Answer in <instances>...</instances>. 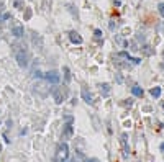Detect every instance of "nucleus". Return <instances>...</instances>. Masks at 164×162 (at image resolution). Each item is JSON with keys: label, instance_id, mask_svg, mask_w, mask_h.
Here are the masks:
<instances>
[{"label": "nucleus", "instance_id": "21", "mask_svg": "<svg viewBox=\"0 0 164 162\" xmlns=\"http://www.w3.org/2000/svg\"><path fill=\"white\" fill-rule=\"evenodd\" d=\"M94 36H95V39H97V41H103V36H102V31H100V30L94 31Z\"/></svg>", "mask_w": 164, "mask_h": 162}, {"label": "nucleus", "instance_id": "3", "mask_svg": "<svg viewBox=\"0 0 164 162\" xmlns=\"http://www.w3.org/2000/svg\"><path fill=\"white\" fill-rule=\"evenodd\" d=\"M72 136H74V126H72V116H71V115H66V125L62 126L61 139H62V141H67V139H72Z\"/></svg>", "mask_w": 164, "mask_h": 162}, {"label": "nucleus", "instance_id": "22", "mask_svg": "<svg viewBox=\"0 0 164 162\" xmlns=\"http://www.w3.org/2000/svg\"><path fill=\"white\" fill-rule=\"evenodd\" d=\"M158 10H159V15L164 16V3H159V5H158Z\"/></svg>", "mask_w": 164, "mask_h": 162}, {"label": "nucleus", "instance_id": "9", "mask_svg": "<svg viewBox=\"0 0 164 162\" xmlns=\"http://www.w3.org/2000/svg\"><path fill=\"white\" fill-rule=\"evenodd\" d=\"M69 39H71L74 44H82V38L77 31H71V33H69Z\"/></svg>", "mask_w": 164, "mask_h": 162}, {"label": "nucleus", "instance_id": "7", "mask_svg": "<svg viewBox=\"0 0 164 162\" xmlns=\"http://www.w3.org/2000/svg\"><path fill=\"white\" fill-rule=\"evenodd\" d=\"M82 98H84V101H85V103H89V105H92V103H94L92 95H90V92L87 90V87H85V85L82 87Z\"/></svg>", "mask_w": 164, "mask_h": 162}, {"label": "nucleus", "instance_id": "2", "mask_svg": "<svg viewBox=\"0 0 164 162\" xmlns=\"http://www.w3.org/2000/svg\"><path fill=\"white\" fill-rule=\"evenodd\" d=\"M69 157V146L66 144V141H61L56 146V152L53 157V162H66Z\"/></svg>", "mask_w": 164, "mask_h": 162}, {"label": "nucleus", "instance_id": "5", "mask_svg": "<svg viewBox=\"0 0 164 162\" xmlns=\"http://www.w3.org/2000/svg\"><path fill=\"white\" fill-rule=\"evenodd\" d=\"M44 79H46L49 84H57V82L61 80V76H59V72L57 71H49V72H46Z\"/></svg>", "mask_w": 164, "mask_h": 162}, {"label": "nucleus", "instance_id": "27", "mask_svg": "<svg viewBox=\"0 0 164 162\" xmlns=\"http://www.w3.org/2000/svg\"><path fill=\"white\" fill-rule=\"evenodd\" d=\"M159 147H161V151L164 152V142H161V146H159Z\"/></svg>", "mask_w": 164, "mask_h": 162}, {"label": "nucleus", "instance_id": "12", "mask_svg": "<svg viewBox=\"0 0 164 162\" xmlns=\"http://www.w3.org/2000/svg\"><path fill=\"white\" fill-rule=\"evenodd\" d=\"M100 93H102L103 97H108L110 95V90H112V88H110V85H108V84H100Z\"/></svg>", "mask_w": 164, "mask_h": 162}, {"label": "nucleus", "instance_id": "10", "mask_svg": "<svg viewBox=\"0 0 164 162\" xmlns=\"http://www.w3.org/2000/svg\"><path fill=\"white\" fill-rule=\"evenodd\" d=\"M118 56H120V57H125V59H128V61H131L133 64H139V62H141V59H138V57H131L128 52H125V51H122Z\"/></svg>", "mask_w": 164, "mask_h": 162}, {"label": "nucleus", "instance_id": "11", "mask_svg": "<svg viewBox=\"0 0 164 162\" xmlns=\"http://www.w3.org/2000/svg\"><path fill=\"white\" fill-rule=\"evenodd\" d=\"M31 41H33V44H36V43H38L40 49L43 48V41H41V36L38 35V33H35V31H31Z\"/></svg>", "mask_w": 164, "mask_h": 162}, {"label": "nucleus", "instance_id": "24", "mask_svg": "<svg viewBox=\"0 0 164 162\" xmlns=\"http://www.w3.org/2000/svg\"><path fill=\"white\" fill-rule=\"evenodd\" d=\"M3 10H5V8H3V2L0 0V21H2V13H3Z\"/></svg>", "mask_w": 164, "mask_h": 162}, {"label": "nucleus", "instance_id": "19", "mask_svg": "<svg viewBox=\"0 0 164 162\" xmlns=\"http://www.w3.org/2000/svg\"><path fill=\"white\" fill-rule=\"evenodd\" d=\"M13 7L18 8V10H23V8H25V5H23V2H21V0H13Z\"/></svg>", "mask_w": 164, "mask_h": 162}, {"label": "nucleus", "instance_id": "20", "mask_svg": "<svg viewBox=\"0 0 164 162\" xmlns=\"http://www.w3.org/2000/svg\"><path fill=\"white\" fill-rule=\"evenodd\" d=\"M71 162H84V154H82V152H77L76 157H74Z\"/></svg>", "mask_w": 164, "mask_h": 162}, {"label": "nucleus", "instance_id": "18", "mask_svg": "<svg viewBox=\"0 0 164 162\" xmlns=\"http://www.w3.org/2000/svg\"><path fill=\"white\" fill-rule=\"evenodd\" d=\"M23 10H25V15H23V18H25V20L28 21V20L31 18V15H33V10H31V8H28V7H25Z\"/></svg>", "mask_w": 164, "mask_h": 162}, {"label": "nucleus", "instance_id": "16", "mask_svg": "<svg viewBox=\"0 0 164 162\" xmlns=\"http://www.w3.org/2000/svg\"><path fill=\"white\" fill-rule=\"evenodd\" d=\"M139 49L143 51V52L146 54V56H151V54H154V49L151 48V46H148V44H144L143 48H139Z\"/></svg>", "mask_w": 164, "mask_h": 162}, {"label": "nucleus", "instance_id": "6", "mask_svg": "<svg viewBox=\"0 0 164 162\" xmlns=\"http://www.w3.org/2000/svg\"><path fill=\"white\" fill-rule=\"evenodd\" d=\"M126 134L123 133L120 136V144H122V149H123V157H128V144H126Z\"/></svg>", "mask_w": 164, "mask_h": 162}, {"label": "nucleus", "instance_id": "26", "mask_svg": "<svg viewBox=\"0 0 164 162\" xmlns=\"http://www.w3.org/2000/svg\"><path fill=\"white\" fill-rule=\"evenodd\" d=\"M117 82H118V84H120V82H123V79H122V76H120V74H117Z\"/></svg>", "mask_w": 164, "mask_h": 162}, {"label": "nucleus", "instance_id": "15", "mask_svg": "<svg viewBox=\"0 0 164 162\" xmlns=\"http://www.w3.org/2000/svg\"><path fill=\"white\" fill-rule=\"evenodd\" d=\"M149 93H151V97H154V98H159V97H161V87H153V88L149 90Z\"/></svg>", "mask_w": 164, "mask_h": 162}, {"label": "nucleus", "instance_id": "17", "mask_svg": "<svg viewBox=\"0 0 164 162\" xmlns=\"http://www.w3.org/2000/svg\"><path fill=\"white\" fill-rule=\"evenodd\" d=\"M51 5H53V0H43L41 8H43L44 12H49V10H51Z\"/></svg>", "mask_w": 164, "mask_h": 162}, {"label": "nucleus", "instance_id": "23", "mask_svg": "<svg viewBox=\"0 0 164 162\" xmlns=\"http://www.w3.org/2000/svg\"><path fill=\"white\" fill-rule=\"evenodd\" d=\"M5 20H12L10 13H3V15H2V21H5Z\"/></svg>", "mask_w": 164, "mask_h": 162}, {"label": "nucleus", "instance_id": "25", "mask_svg": "<svg viewBox=\"0 0 164 162\" xmlns=\"http://www.w3.org/2000/svg\"><path fill=\"white\" fill-rule=\"evenodd\" d=\"M136 38H138V39H141V41H144V35L141 33V31L138 33V36H136Z\"/></svg>", "mask_w": 164, "mask_h": 162}, {"label": "nucleus", "instance_id": "1", "mask_svg": "<svg viewBox=\"0 0 164 162\" xmlns=\"http://www.w3.org/2000/svg\"><path fill=\"white\" fill-rule=\"evenodd\" d=\"M13 54H15V59L18 62L20 67H26L28 62H30V54L23 44H13Z\"/></svg>", "mask_w": 164, "mask_h": 162}, {"label": "nucleus", "instance_id": "8", "mask_svg": "<svg viewBox=\"0 0 164 162\" xmlns=\"http://www.w3.org/2000/svg\"><path fill=\"white\" fill-rule=\"evenodd\" d=\"M23 33H25V30H23V26L21 25H13L12 26V35L15 36V38H21Z\"/></svg>", "mask_w": 164, "mask_h": 162}, {"label": "nucleus", "instance_id": "14", "mask_svg": "<svg viewBox=\"0 0 164 162\" xmlns=\"http://www.w3.org/2000/svg\"><path fill=\"white\" fill-rule=\"evenodd\" d=\"M62 72H64V82L67 85L71 82V71H69V67H62Z\"/></svg>", "mask_w": 164, "mask_h": 162}, {"label": "nucleus", "instance_id": "4", "mask_svg": "<svg viewBox=\"0 0 164 162\" xmlns=\"http://www.w3.org/2000/svg\"><path fill=\"white\" fill-rule=\"evenodd\" d=\"M67 87H56V88H53V98L56 101L57 105H61L62 101H66L67 98Z\"/></svg>", "mask_w": 164, "mask_h": 162}, {"label": "nucleus", "instance_id": "13", "mask_svg": "<svg viewBox=\"0 0 164 162\" xmlns=\"http://www.w3.org/2000/svg\"><path fill=\"white\" fill-rule=\"evenodd\" d=\"M131 92H133L135 97H143V95H144L143 88H141L139 85H133V87H131Z\"/></svg>", "mask_w": 164, "mask_h": 162}]
</instances>
